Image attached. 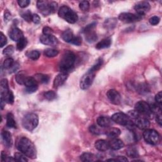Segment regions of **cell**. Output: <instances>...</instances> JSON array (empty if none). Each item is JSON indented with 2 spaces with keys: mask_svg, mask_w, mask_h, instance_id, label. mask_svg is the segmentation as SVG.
<instances>
[{
  "mask_svg": "<svg viewBox=\"0 0 162 162\" xmlns=\"http://www.w3.org/2000/svg\"><path fill=\"white\" fill-rule=\"evenodd\" d=\"M24 85L26 88L25 91L28 93H33L36 92L38 88V84L34 77H27L25 80Z\"/></svg>",
  "mask_w": 162,
  "mask_h": 162,
  "instance_id": "obj_10",
  "label": "cell"
},
{
  "mask_svg": "<svg viewBox=\"0 0 162 162\" xmlns=\"http://www.w3.org/2000/svg\"><path fill=\"white\" fill-rule=\"evenodd\" d=\"M13 52H14V47L13 45H10L3 50V53L6 56H11Z\"/></svg>",
  "mask_w": 162,
  "mask_h": 162,
  "instance_id": "obj_43",
  "label": "cell"
},
{
  "mask_svg": "<svg viewBox=\"0 0 162 162\" xmlns=\"http://www.w3.org/2000/svg\"><path fill=\"white\" fill-rule=\"evenodd\" d=\"M30 3L31 2L29 0H18V4L20 6V7L22 8L28 7Z\"/></svg>",
  "mask_w": 162,
  "mask_h": 162,
  "instance_id": "obj_45",
  "label": "cell"
},
{
  "mask_svg": "<svg viewBox=\"0 0 162 162\" xmlns=\"http://www.w3.org/2000/svg\"><path fill=\"white\" fill-rule=\"evenodd\" d=\"M50 10H51V13H53L56 11L58 8V3L55 2H50Z\"/></svg>",
  "mask_w": 162,
  "mask_h": 162,
  "instance_id": "obj_54",
  "label": "cell"
},
{
  "mask_svg": "<svg viewBox=\"0 0 162 162\" xmlns=\"http://www.w3.org/2000/svg\"><path fill=\"white\" fill-rule=\"evenodd\" d=\"M39 117L36 113H28L22 119V125L26 130L32 131L37 127Z\"/></svg>",
  "mask_w": 162,
  "mask_h": 162,
  "instance_id": "obj_5",
  "label": "cell"
},
{
  "mask_svg": "<svg viewBox=\"0 0 162 162\" xmlns=\"http://www.w3.org/2000/svg\"><path fill=\"white\" fill-rule=\"evenodd\" d=\"M90 5L87 1H83L79 3V8L83 11H87L89 10Z\"/></svg>",
  "mask_w": 162,
  "mask_h": 162,
  "instance_id": "obj_42",
  "label": "cell"
},
{
  "mask_svg": "<svg viewBox=\"0 0 162 162\" xmlns=\"http://www.w3.org/2000/svg\"><path fill=\"white\" fill-rule=\"evenodd\" d=\"M143 138L147 143L156 145L160 142V135L157 131L153 129H145L143 132Z\"/></svg>",
  "mask_w": 162,
  "mask_h": 162,
  "instance_id": "obj_7",
  "label": "cell"
},
{
  "mask_svg": "<svg viewBox=\"0 0 162 162\" xmlns=\"http://www.w3.org/2000/svg\"><path fill=\"white\" fill-rule=\"evenodd\" d=\"M32 21L36 24H38L40 22V18L37 14H32Z\"/></svg>",
  "mask_w": 162,
  "mask_h": 162,
  "instance_id": "obj_55",
  "label": "cell"
},
{
  "mask_svg": "<svg viewBox=\"0 0 162 162\" xmlns=\"http://www.w3.org/2000/svg\"><path fill=\"white\" fill-rule=\"evenodd\" d=\"M94 146L96 149L99 151H105L110 148L109 142L103 139H99L96 141Z\"/></svg>",
  "mask_w": 162,
  "mask_h": 162,
  "instance_id": "obj_18",
  "label": "cell"
},
{
  "mask_svg": "<svg viewBox=\"0 0 162 162\" xmlns=\"http://www.w3.org/2000/svg\"><path fill=\"white\" fill-rule=\"evenodd\" d=\"M20 15L27 22L32 21V14L29 10H25L20 13Z\"/></svg>",
  "mask_w": 162,
  "mask_h": 162,
  "instance_id": "obj_39",
  "label": "cell"
},
{
  "mask_svg": "<svg viewBox=\"0 0 162 162\" xmlns=\"http://www.w3.org/2000/svg\"><path fill=\"white\" fill-rule=\"evenodd\" d=\"M14 159L17 161H28L25 155L22 152L16 153L14 154Z\"/></svg>",
  "mask_w": 162,
  "mask_h": 162,
  "instance_id": "obj_40",
  "label": "cell"
},
{
  "mask_svg": "<svg viewBox=\"0 0 162 162\" xmlns=\"http://www.w3.org/2000/svg\"><path fill=\"white\" fill-rule=\"evenodd\" d=\"M58 53H59V52L58 50H55V49H52V48L46 49V50H45V51L44 52V55L47 57H49V58H53V57H57L58 55Z\"/></svg>",
  "mask_w": 162,
  "mask_h": 162,
  "instance_id": "obj_33",
  "label": "cell"
},
{
  "mask_svg": "<svg viewBox=\"0 0 162 162\" xmlns=\"http://www.w3.org/2000/svg\"><path fill=\"white\" fill-rule=\"evenodd\" d=\"M80 160L84 162H91L96 160V157L92 153H84L80 157Z\"/></svg>",
  "mask_w": 162,
  "mask_h": 162,
  "instance_id": "obj_25",
  "label": "cell"
},
{
  "mask_svg": "<svg viewBox=\"0 0 162 162\" xmlns=\"http://www.w3.org/2000/svg\"><path fill=\"white\" fill-rule=\"evenodd\" d=\"M70 43L76 46H80L82 44V38L79 36L74 37Z\"/></svg>",
  "mask_w": 162,
  "mask_h": 162,
  "instance_id": "obj_46",
  "label": "cell"
},
{
  "mask_svg": "<svg viewBox=\"0 0 162 162\" xmlns=\"http://www.w3.org/2000/svg\"><path fill=\"white\" fill-rule=\"evenodd\" d=\"M58 15L70 24L76 23L78 20L77 13L66 6H62L59 9Z\"/></svg>",
  "mask_w": 162,
  "mask_h": 162,
  "instance_id": "obj_4",
  "label": "cell"
},
{
  "mask_svg": "<svg viewBox=\"0 0 162 162\" xmlns=\"http://www.w3.org/2000/svg\"><path fill=\"white\" fill-rule=\"evenodd\" d=\"M135 126L137 127L138 129L141 130H145L149 128L150 125V121L148 120L146 118L144 117H141L140 116L134 119L133 122Z\"/></svg>",
  "mask_w": 162,
  "mask_h": 162,
  "instance_id": "obj_14",
  "label": "cell"
},
{
  "mask_svg": "<svg viewBox=\"0 0 162 162\" xmlns=\"http://www.w3.org/2000/svg\"><path fill=\"white\" fill-rule=\"evenodd\" d=\"M89 131L91 133H92L93 134H95V135H98V134H101V131H100L99 129L95 125L90 126Z\"/></svg>",
  "mask_w": 162,
  "mask_h": 162,
  "instance_id": "obj_50",
  "label": "cell"
},
{
  "mask_svg": "<svg viewBox=\"0 0 162 162\" xmlns=\"http://www.w3.org/2000/svg\"><path fill=\"white\" fill-rule=\"evenodd\" d=\"M110 147L113 150H119L124 147V142L117 138L112 139L109 142Z\"/></svg>",
  "mask_w": 162,
  "mask_h": 162,
  "instance_id": "obj_19",
  "label": "cell"
},
{
  "mask_svg": "<svg viewBox=\"0 0 162 162\" xmlns=\"http://www.w3.org/2000/svg\"><path fill=\"white\" fill-rule=\"evenodd\" d=\"M149 21H150V23L151 25H157V24H159V22L160 21V19L157 16H154V17H152L151 18H150Z\"/></svg>",
  "mask_w": 162,
  "mask_h": 162,
  "instance_id": "obj_49",
  "label": "cell"
},
{
  "mask_svg": "<svg viewBox=\"0 0 162 162\" xmlns=\"http://www.w3.org/2000/svg\"><path fill=\"white\" fill-rule=\"evenodd\" d=\"M143 18V16L139 14H134L131 13H122L119 15L118 19L125 23H133L138 22Z\"/></svg>",
  "mask_w": 162,
  "mask_h": 162,
  "instance_id": "obj_9",
  "label": "cell"
},
{
  "mask_svg": "<svg viewBox=\"0 0 162 162\" xmlns=\"http://www.w3.org/2000/svg\"><path fill=\"white\" fill-rule=\"evenodd\" d=\"M44 98L48 101H52L57 98L56 93L53 91H48L44 93Z\"/></svg>",
  "mask_w": 162,
  "mask_h": 162,
  "instance_id": "obj_41",
  "label": "cell"
},
{
  "mask_svg": "<svg viewBox=\"0 0 162 162\" xmlns=\"http://www.w3.org/2000/svg\"><path fill=\"white\" fill-rule=\"evenodd\" d=\"M3 66L5 69L11 70L13 72H14L18 69V65H16V63H15L14 60L11 58H6L3 63Z\"/></svg>",
  "mask_w": 162,
  "mask_h": 162,
  "instance_id": "obj_21",
  "label": "cell"
},
{
  "mask_svg": "<svg viewBox=\"0 0 162 162\" xmlns=\"http://www.w3.org/2000/svg\"><path fill=\"white\" fill-rule=\"evenodd\" d=\"M9 91L10 89L8 88L7 79H2L1 81V84H0V93H1V97L5 96L6 94H8Z\"/></svg>",
  "mask_w": 162,
  "mask_h": 162,
  "instance_id": "obj_23",
  "label": "cell"
},
{
  "mask_svg": "<svg viewBox=\"0 0 162 162\" xmlns=\"http://www.w3.org/2000/svg\"><path fill=\"white\" fill-rule=\"evenodd\" d=\"M37 7L39 11L44 16H48L50 14H51L50 2H48L39 0V1H37Z\"/></svg>",
  "mask_w": 162,
  "mask_h": 162,
  "instance_id": "obj_11",
  "label": "cell"
},
{
  "mask_svg": "<svg viewBox=\"0 0 162 162\" xmlns=\"http://www.w3.org/2000/svg\"><path fill=\"white\" fill-rule=\"evenodd\" d=\"M6 43H7V39L4 35V34L3 32H1V48H3L6 44Z\"/></svg>",
  "mask_w": 162,
  "mask_h": 162,
  "instance_id": "obj_56",
  "label": "cell"
},
{
  "mask_svg": "<svg viewBox=\"0 0 162 162\" xmlns=\"http://www.w3.org/2000/svg\"><path fill=\"white\" fill-rule=\"evenodd\" d=\"M34 78L37 83H40L41 84L48 83L50 80V77L48 76L44 75V74H42V73L36 74Z\"/></svg>",
  "mask_w": 162,
  "mask_h": 162,
  "instance_id": "obj_29",
  "label": "cell"
},
{
  "mask_svg": "<svg viewBox=\"0 0 162 162\" xmlns=\"http://www.w3.org/2000/svg\"><path fill=\"white\" fill-rule=\"evenodd\" d=\"M27 44H28V40L24 37L21 39H20L18 41H17V49L18 51H22L25 48Z\"/></svg>",
  "mask_w": 162,
  "mask_h": 162,
  "instance_id": "obj_35",
  "label": "cell"
},
{
  "mask_svg": "<svg viewBox=\"0 0 162 162\" xmlns=\"http://www.w3.org/2000/svg\"><path fill=\"white\" fill-rule=\"evenodd\" d=\"M98 37L96 34L93 32L92 31H91L89 32H87L86 33V39L87 40V42L90 43L95 42L97 40Z\"/></svg>",
  "mask_w": 162,
  "mask_h": 162,
  "instance_id": "obj_30",
  "label": "cell"
},
{
  "mask_svg": "<svg viewBox=\"0 0 162 162\" xmlns=\"http://www.w3.org/2000/svg\"><path fill=\"white\" fill-rule=\"evenodd\" d=\"M138 91L141 94L146 93L148 91V86L147 84L142 83L138 86Z\"/></svg>",
  "mask_w": 162,
  "mask_h": 162,
  "instance_id": "obj_44",
  "label": "cell"
},
{
  "mask_svg": "<svg viewBox=\"0 0 162 162\" xmlns=\"http://www.w3.org/2000/svg\"><path fill=\"white\" fill-rule=\"evenodd\" d=\"M2 161H15L14 158L8 157L7 154H5L4 151H2Z\"/></svg>",
  "mask_w": 162,
  "mask_h": 162,
  "instance_id": "obj_47",
  "label": "cell"
},
{
  "mask_svg": "<svg viewBox=\"0 0 162 162\" xmlns=\"http://www.w3.org/2000/svg\"><path fill=\"white\" fill-rule=\"evenodd\" d=\"M1 98H2L6 103L8 104H13L14 102V96H13V94L11 91H10L4 97H1Z\"/></svg>",
  "mask_w": 162,
  "mask_h": 162,
  "instance_id": "obj_38",
  "label": "cell"
},
{
  "mask_svg": "<svg viewBox=\"0 0 162 162\" xmlns=\"http://www.w3.org/2000/svg\"><path fill=\"white\" fill-rule=\"evenodd\" d=\"M112 40L110 38H106L99 41L96 46V48L98 50H101L108 48L111 46Z\"/></svg>",
  "mask_w": 162,
  "mask_h": 162,
  "instance_id": "obj_24",
  "label": "cell"
},
{
  "mask_svg": "<svg viewBox=\"0 0 162 162\" xmlns=\"http://www.w3.org/2000/svg\"><path fill=\"white\" fill-rule=\"evenodd\" d=\"M96 72L89 70L84 74L80 80V87L83 90L87 89L91 86L94 79L95 78Z\"/></svg>",
  "mask_w": 162,
  "mask_h": 162,
  "instance_id": "obj_6",
  "label": "cell"
},
{
  "mask_svg": "<svg viewBox=\"0 0 162 162\" xmlns=\"http://www.w3.org/2000/svg\"><path fill=\"white\" fill-rule=\"evenodd\" d=\"M76 56L70 51H66L63 55L59 63V69L62 72L68 73L75 64Z\"/></svg>",
  "mask_w": 162,
  "mask_h": 162,
  "instance_id": "obj_2",
  "label": "cell"
},
{
  "mask_svg": "<svg viewBox=\"0 0 162 162\" xmlns=\"http://www.w3.org/2000/svg\"><path fill=\"white\" fill-rule=\"evenodd\" d=\"M103 63V60L101 58H99V59H98L96 60V63L92 65V66L91 67V68L89 70H92L93 72H96L98 70L100 69L101 67L102 66Z\"/></svg>",
  "mask_w": 162,
  "mask_h": 162,
  "instance_id": "obj_37",
  "label": "cell"
},
{
  "mask_svg": "<svg viewBox=\"0 0 162 162\" xmlns=\"http://www.w3.org/2000/svg\"><path fill=\"white\" fill-rule=\"evenodd\" d=\"M68 78V73L61 72L55 77L53 82V86L55 88H58L62 86Z\"/></svg>",
  "mask_w": 162,
  "mask_h": 162,
  "instance_id": "obj_15",
  "label": "cell"
},
{
  "mask_svg": "<svg viewBox=\"0 0 162 162\" xmlns=\"http://www.w3.org/2000/svg\"><path fill=\"white\" fill-rule=\"evenodd\" d=\"M117 24V20L116 18H109L106 20L105 22V26L106 28L112 29L115 27Z\"/></svg>",
  "mask_w": 162,
  "mask_h": 162,
  "instance_id": "obj_34",
  "label": "cell"
},
{
  "mask_svg": "<svg viewBox=\"0 0 162 162\" xmlns=\"http://www.w3.org/2000/svg\"><path fill=\"white\" fill-rule=\"evenodd\" d=\"M43 35L50 36V35H53V31L52 29L49 28V27H44V28L43 29Z\"/></svg>",
  "mask_w": 162,
  "mask_h": 162,
  "instance_id": "obj_51",
  "label": "cell"
},
{
  "mask_svg": "<svg viewBox=\"0 0 162 162\" xmlns=\"http://www.w3.org/2000/svg\"><path fill=\"white\" fill-rule=\"evenodd\" d=\"M74 37L75 36H73V32L69 29L65 30L64 32H63L62 34V39L65 40V42L69 43H70L72 42V40H73Z\"/></svg>",
  "mask_w": 162,
  "mask_h": 162,
  "instance_id": "obj_28",
  "label": "cell"
},
{
  "mask_svg": "<svg viewBox=\"0 0 162 162\" xmlns=\"http://www.w3.org/2000/svg\"><path fill=\"white\" fill-rule=\"evenodd\" d=\"M156 121L157 122L158 124V125L161 127L162 125V120H161V113H158L157 114L156 116Z\"/></svg>",
  "mask_w": 162,
  "mask_h": 162,
  "instance_id": "obj_57",
  "label": "cell"
},
{
  "mask_svg": "<svg viewBox=\"0 0 162 162\" xmlns=\"http://www.w3.org/2000/svg\"><path fill=\"white\" fill-rule=\"evenodd\" d=\"M150 5L149 3L146 2H142L135 5L134 10H136L138 14L143 16L150 11Z\"/></svg>",
  "mask_w": 162,
  "mask_h": 162,
  "instance_id": "obj_12",
  "label": "cell"
},
{
  "mask_svg": "<svg viewBox=\"0 0 162 162\" xmlns=\"http://www.w3.org/2000/svg\"><path fill=\"white\" fill-rule=\"evenodd\" d=\"M121 134V131L118 128H111L109 130H108L106 132V134L112 139L117 138Z\"/></svg>",
  "mask_w": 162,
  "mask_h": 162,
  "instance_id": "obj_26",
  "label": "cell"
},
{
  "mask_svg": "<svg viewBox=\"0 0 162 162\" xmlns=\"http://www.w3.org/2000/svg\"><path fill=\"white\" fill-rule=\"evenodd\" d=\"M135 110L139 115H143L146 116H150L152 114L150 105L144 101H140L136 103Z\"/></svg>",
  "mask_w": 162,
  "mask_h": 162,
  "instance_id": "obj_8",
  "label": "cell"
},
{
  "mask_svg": "<svg viewBox=\"0 0 162 162\" xmlns=\"http://www.w3.org/2000/svg\"><path fill=\"white\" fill-rule=\"evenodd\" d=\"M6 126L9 128H17V123L13 115L9 113L6 115Z\"/></svg>",
  "mask_w": 162,
  "mask_h": 162,
  "instance_id": "obj_27",
  "label": "cell"
},
{
  "mask_svg": "<svg viewBox=\"0 0 162 162\" xmlns=\"http://www.w3.org/2000/svg\"><path fill=\"white\" fill-rule=\"evenodd\" d=\"M107 161H127L128 160L124 157H117L116 158H111L106 160Z\"/></svg>",
  "mask_w": 162,
  "mask_h": 162,
  "instance_id": "obj_53",
  "label": "cell"
},
{
  "mask_svg": "<svg viewBox=\"0 0 162 162\" xmlns=\"http://www.w3.org/2000/svg\"><path fill=\"white\" fill-rule=\"evenodd\" d=\"M112 120L107 117L101 116L98 118L97 124L101 127H109L112 125Z\"/></svg>",
  "mask_w": 162,
  "mask_h": 162,
  "instance_id": "obj_22",
  "label": "cell"
},
{
  "mask_svg": "<svg viewBox=\"0 0 162 162\" xmlns=\"http://www.w3.org/2000/svg\"><path fill=\"white\" fill-rule=\"evenodd\" d=\"M96 25V22H93V23H92L91 24H89L88 25H87L86 27V28L84 29L83 32L84 33H86L87 32H89V31H92L94 28H95Z\"/></svg>",
  "mask_w": 162,
  "mask_h": 162,
  "instance_id": "obj_52",
  "label": "cell"
},
{
  "mask_svg": "<svg viewBox=\"0 0 162 162\" xmlns=\"http://www.w3.org/2000/svg\"><path fill=\"white\" fill-rule=\"evenodd\" d=\"M106 96L110 102L113 105H118L121 103V96L119 92L116 90H109L106 93Z\"/></svg>",
  "mask_w": 162,
  "mask_h": 162,
  "instance_id": "obj_13",
  "label": "cell"
},
{
  "mask_svg": "<svg viewBox=\"0 0 162 162\" xmlns=\"http://www.w3.org/2000/svg\"><path fill=\"white\" fill-rule=\"evenodd\" d=\"M162 93L161 91L158 92L156 96H155V101H156L157 105H158L160 106L161 107V104H162Z\"/></svg>",
  "mask_w": 162,
  "mask_h": 162,
  "instance_id": "obj_48",
  "label": "cell"
},
{
  "mask_svg": "<svg viewBox=\"0 0 162 162\" xmlns=\"http://www.w3.org/2000/svg\"><path fill=\"white\" fill-rule=\"evenodd\" d=\"M40 42L45 45L55 46L58 44V39L53 35H42L40 37Z\"/></svg>",
  "mask_w": 162,
  "mask_h": 162,
  "instance_id": "obj_16",
  "label": "cell"
},
{
  "mask_svg": "<svg viewBox=\"0 0 162 162\" xmlns=\"http://www.w3.org/2000/svg\"><path fill=\"white\" fill-rule=\"evenodd\" d=\"M111 119L115 123L125 126L128 129L131 130L133 129L134 127H136L129 117L124 113L118 112L115 113L112 116Z\"/></svg>",
  "mask_w": 162,
  "mask_h": 162,
  "instance_id": "obj_3",
  "label": "cell"
},
{
  "mask_svg": "<svg viewBox=\"0 0 162 162\" xmlns=\"http://www.w3.org/2000/svg\"><path fill=\"white\" fill-rule=\"evenodd\" d=\"M9 35L11 40H14V41H17V42L20 39H21L22 38L24 37V34L22 31L17 28H13L10 31Z\"/></svg>",
  "mask_w": 162,
  "mask_h": 162,
  "instance_id": "obj_17",
  "label": "cell"
},
{
  "mask_svg": "<svg viewBox=\"0 0 162 162\" xmlns=\"http://www.w3.org/2000/svg\"><path fill=\"white\" fill-rule=\"evenodd\" d=\"M17 149L30 158H36V149L32 142L27 138H20L17 142Z\"/></svg>",
  "mask_w": 162,
  "mask_h": 162,
  "instance_id": "obj_1",
  "label": "cell"
},
{
  "mask_svg": "<svg viewBox=\"0 0 162 162\" xmlns=\"http://www.w3.org/2000/svg\"><path fill=\"white\" fill-rule=\"evenodd\" d=\"M2 138L4 144L8 147H10L12 146V138L11 134L6 131H3L2 132Z\"/></svg>",
  "mask_w": 162,
  "mask_h": 162,
  "instance_id": "obj_20",
  "label": "cell"
},
{
  "mask_svg": "<svg viewBox=\"0 0 162 162\" xmlns=\"http://www.w3.org/2000/svg\"><path fill=\"white\" fill-rule=\"evenodd\" d=\"M26 55L32 60H37L40 57V53L37 50H32L27 53Z\"/></svg>",
  "mask_w": 162,
  "mask_h": 162,
  "instance_id": "obj_36",
  "label": "cell"
},
{
  "mask_svg": "<svg viewBox=\"0 0 162 162\" xmlns=\"http://www.w3.org/2000/svg\"><path fill=\"white\" fill-rule=\"evenodd\" d=\"M0 101H1V109H2V110H3L4 106H5V103L6 102H5V101L2 98H1Z\"/></svg>",
  "mask_w": 162,
  "mask_h": 162,
  "instance_id": "obj_58",
  "label": "cell"
},
{
  "mask_svg": "<svg viewBox=\"0 0 162 162\" xmlns=\"http://www.w3.org/2000/svg\"><path fill=\"white\" fill-rule=\"evenodd\" d=\"M26 74L24 72H18L16 76V81L18 84L20 85H24L25 80L27 78Z\"/></svg>",
  "mask_w": 162,
  "mask_h": 162,
  "instance_id": "obj_32",
  "label": "cell"
},
{
  "mask_svg": "<svg viewBox=\"0 0 162 162\" xmlns=\"http://www.w3.org/2000/svg\"><path fill=\"white\" fill-rule=\"evenodd\" d=\"M127 154L130 158H138L139 156L138 150L135 147L131 146L127 150Z\"/></svg>",
  "mask_w": 162,
  "mask_h": 162,
  "instance_id": "obj_31",
  "label": "cell"
}]
</instances>
